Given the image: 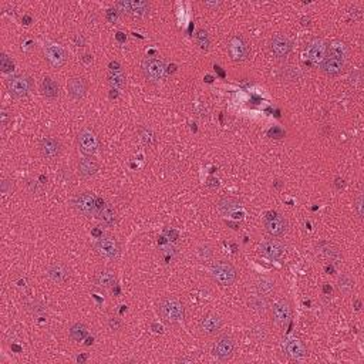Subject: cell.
Wrapping results in <instances>:
<instances>
[{
	"label": "cell",
	"instance_id": "6da1fadb",
	"mask_svg": "<svg viewBox=\"0 0 364 364\" xmlns=\"http://www.w3.org/2000/svg\"><path fill=\"white\" fill-rule=\"evenodd\" d=\"M159 313H161L162 318L165 322H168V323H176V322L184 320L185 309H184V304L178 299L165 297L159 303Z\"/></svg>",
	"mask_w": 364,
	"mask_h": 364
},
{
	"label": "cell",
	"instance_id": "7a4b0ae2",
	"mask_svg": "<svg viewBox=\"0 0 364 364\" xmlns=\"http://www.w3.org/2000/svg\"><path fill=\"white\" fill-rule=\"evenodd\" d=\"M211 276L220 286H231L236 281V269L231 263L219 260L211 266Z\"/></svg>",
	"mask_w": 364,
	"mask_h": 364
},
{
	"label": "cell",
	"instance_id": "3957f363",
	"mask_svg": "<svg viewBox=\"0 0 364 364\" xmlns=\"http://www.w3.org/2000/svg\"><path fill=\"white\" fill-rule=\"evenodd\" d=\"M143 73L147 81L150 83H158L165 76V63L158 57H145L143 60Z\"/></svg>",
	"mask_w": 364,
	"mask_h": 364
},
{
	"label": "cell",
	"instance_id": "277c9868",
	"mask_svg": "<svg viewBox=\"0 0 364 364\" xmlns=\"http://www.w3.org/2000/svg\"><path fill=\"white\" fill-rule=\"evenodd\" d=\"M8 87L10 94L15 99H23L33 88V80L26 74H16V76H12L9 78Z\"/></svg>",
	"mask_w": 364,
	"mask_h": 364
},
{
	"label": "cell",
	"instance_id": "5b68a950",
	"mask_svg": "<svg viewBox=\"0 0 364 364\" xmlns=\"http://www.w3.org/2000/svg\"><path fill=\"white\" fill-rule=\"evenodd\" d=\"M94 248H96L100 256L108 259V260H115L120 256V245L111 236H101V238H99V241L96 242Z\"/></svg>",
	"mask_w": 364,
	"mask_h": 364
},
{
	"label": "cell",
	"instance_id": "8992f818",
	"mask_svg": "<svg viewBox=\"0 0 364 364\" xmlns=\"http://www.w3.org/2000/svg\"><path fill=\"white\" fill-rule=\"evenodd\" d=\"M44 56L46 60L49 61V64L53 68H60L64 66V63L67 60V54L64 47L60 43L56 41H49L44 46Z\"/></svg>",
	"mask_w": 364,
	"mask_h": 364
},
{
	"label": "cell",
	"instance_id": "52a82bcc",
	"mask_svg": "<svg viewBox=\"0 0 364 364\" xmlns=\"http://www.w3.org/2000/svg\"><path fill=\"white\" fill-rule=\"evenodd\" d=\"M265 229L270 236H282L288 231V220L278 212H267L265 216Z\"/></svg>",
	"mask_w": 364,
	"mask_h": 364
},
{
	"label": "cell",
	"instance_id": "ba28073f",
	"mask_svg": "<svg viewBox=\"0 0 364 364\" xmlns=\"http://www.w3.org/2000/svg\"><path fill=\"white\" fill-rule=\"evenodd\" d=\"M96 199L97 198H94V195H91L90 192H83V194H78L74 197L73 206L76 208L77 212H80L84 216H93L97 209Z\"/></svg>",
	"mask_w": 364,
	"mask_h": 364
},
{
	"label": "cell",
	"instance_id": "9c48e42d",
	"mask_svg": "<svg viewBox=\"0 0 364 364\" xmlns=\"http://www.w3.org/2000/svg\"><path fill=\"white\" fill-rule=\"evenodd\" d=\"M229 54L234 61H243L246 60V57L249 56V46L246 43V40L241 36H235L229 40L228 43Z\"/></svg>",
	"mask_w": 364,
	"mask_h": 364
},
{
	"label": "cell",
	"instance_id": "30bf717a",
	"mask_svg": "<svg viewBox=\"0 0 364 364\" xmlns=\"http://www.w3.org/2000/svg\"><path fill=\"white\" fill-rule=\"evenodd\" d=\"M78 148L85 157H93L97 151V136L91 129H83L78 134Z\"/></svg>",
	"mask_w": 364,
	"mask_h": 364
},
{
	"label": "cell",
	"instance_id": "8fae6325",
	"mask_svg": "<svg viewBox=\"0 0 364 364\" xmlns=\"http://www.w3.org/2000/svg\"><path fill=\"white\" fill-rule=\"evenodd\" d=\"M234 350H235V343H234V340H232L229 336H222V337H219L218 341L215 343L212 353L216 358H219L222 361H226V360H229V358L232 357Z\"/></svg>",
	"mask_w": 364,
	"mask_h": 364
},
{
	"label": "cell",
	"instance_id": "7c38bea8",
	"mask_svg": "<svg viewBox=\"0 0 364 364\" xmlns=\"http://www.w3.org/2000/svg\"><path fill=\"white\" fill-rule=\"evenodd\" d=\"M273 320L278 326H286L289 322H290V317H292V307H290V303L288 300H279L278 303L273 304Z\"/></svg>",
	"mask_w": 364,
	"mask_h": 364
},
{
	"label": "cell",
	"instance_id": "4fadbf2b",
	"mask_svg": "<svg viewBox=\"0 0 364 364\" xmlns=\"http://www.w3.org/2000/svg\"><path fill=\"white\" fill-rule=\"evenodd\" d=\"M40 152L41 155L47 159H56L61 152V144L57 138L53 136H44L40 141Z\"/></svg>",
	"mask_w": 364,
	"mask_h": 364
},
{
	"label": "cell",
	"instance_id": "5bb4252c",
	"mask_svg": "<svg viewBox=\"0 0 364 364\" xmlns=\"http://www.w3.org/2000/svg\"><path fill=\"white\" fill-rule=\"evenodd\" d=\"M320 68L327 76H339L344 70V60L337 59V57H332V56H327L320 63Z\"/></svg>",
	"mask_w": 364,
	"mask_h": 364
},
{
	"label": "cell",
	"instance_id": "9a60e30c",
	"mask_svg": "<svg viewBox=\"0 0 364 364\" xmlns=\"http://www.w3.org/2000/svg\"><path fill=\"white\" fill-rule=\"evenodd\" d=\"M292 50V43L286 36L283 34H276L272 38V52L278 59H285L288 57Z\"/></svg>",
	"mask_w": 364,
	"mask_h": 364
},
{
	"label": "cell",
	"instance_id": "2e32d148",
	"mask_svg": "<svg viewBox=\"0 0 364 364\" xmlns=\"http://www.w3.org/2000/svg\"><path fill=\"white\" fill-rule=\"evenodd\" d=\"M220 327H222V318L218 314H213V313L204 316L201 323H199V330L206 336L215 334L218 330H220Z\"/></svg>",
	"mask_w": 364,
	"mask_h": 364
},
{
	"label": "cell",
	"instance_id": "e0dca14e",
	"mask_svg": "<svg viewBox=\"0 0 364 364\" xmlns=\"http://www.w3.org/2000/svg\"><path fill=\"white\" fill-rule=\"evenodd\" d=\"M262 253L265 255L267 259H272V260H278L283 256L285 253V246L283 243L276 241V239H269L262 243Z\"/></svg>",
	"mask_w": 364,
	"mask_h": 364
},
{
	"label": "cell",
	"instance_id": "ac0fdd59",
	"mask_svg": "<svg viewBox=\"0 0 364 364\" xmlns=\"http://www.w3.org/2000/svg\"><path fill=\"white\" fill-rule=\"evenodd\" d=\"M306 53H307V59L313 63H322V60L326 57V46L322 40H313L307 44L306 49Z\"/></svg>",
	"mask_w": 364,
	"mask_h": 364
},
{
	"label": "cell",
	"instance_id": "d6986e66",
	"mask_svg": "<svg viewBox=\"0 0 364 364\" xmlns=\"http://www.w3.org/2000/svg\"><path fill=\"white\" fill-rule=\"evenodd\" d=\"M283 349L289 357H292L295 360L303 358L306 356V349H304L303 343L297 339H288L283 344Z\"/></svg>",
	"mask_w": 364,
	"mask_h": 364
},
{
	"label": "cell",
	"instance_id": "ffe728a7",
	"mask_svg": "<svg viewBox=\"0 0 364 364\" xmlns=\"http://www.w3.org/2000/svg\"><path fill=\"white\" fill-rule=\"evenodd\" d=\"M68 94L74 100H81L87 93V83L81 77H74L67 83Z\"/></svg>",
	"mask_w": 364,
	"mask_h": 364
},
{
	"label": "cell",
	"instance_id": "44dd1931",
	"mask_svg": "<svg viewBox=\"0 0 364 364\" xmlns=\"http://www.w3.org/2000/svg\"><path fill=\"white\" fill-rule=\"evenodd\" d=\"M47 276L54 283H63L68 278V269L63 263H54L47 269Z\"/></svg>",
	"mask_w": 364,
	"mask_h": 364
},
{
	"label": "cell",
	"instance_id": "7402d4cb",
	"mask_svg": "<svg viewBox=\"0 0 364 364\" xmlns=\"http://www.w3.org/2000/svg\"><path fill=\"white\" fill-rule=\"evenodd\" d=\"M99 169V162L93 157H84L78 162V172L84 178H88L91 175H94Z\"/></svg>",
	"mask_w": 364,
	"mask_h": 364
},
{
	"label": "cell",
	"instance_id": "603a6c76",
	"mask_svg": "<svg viewBox=\"0 0 364 364\" xmlns=\"http://www.w3.org/2000/svg\"><path fill=\"white\" fill-rule=\"evenodd\" d=\"M218 209L222 215H236L238 211L241 209V204L235 198L225 197L218 202Z\"/></svg>",
	"mask_w": 364,
	"mask_h": 364
},
{
	"label": "cell",
	"instance_id": "cb8c5ba5",
	"mask_svg": "<svg viewBox=\"0 0 364 364\" xmlns=\"http://www.w3.org/2000/svg\"><path fill=\"white\" fill-rule=\"evenodd\" d=\"M115 281H117V278H115V273L113 270H100V272L96 273V276H94V283L99 286V288H111L115 285Z\"/></svg>",
	"mask_w": 364,
	"mask_h": 364
},
{
	"label": "cell",
	"instance_id": "d4e9b609",
	"mask_svg": "<svg viewBox=\"0 0 364 364\" xmlns=\"http://www.w3.org/2000/svg\"><path fill=\"white\" fill-rule=\"evenodd\" d=\"M275 289H276V285H275V281L270 279V278L262 276V278H259L258 282H256V290H258V295L269 297V296L275 293Z\"/></svg>",
	"mask_w": 364,
	"mask_h": 364
},
{
	"label": "cell",
	"instance_id": "484cf974",
	"mask_svg": "<svg viewBox=\"0 0 364 364\" xmlns=\"http://www.w3.org/2000/svg\"><path fill=\"white\" fill-rule=\"evenodd\" d=\"M99 219L107 226H113L117 223V212L111 205H104L99 211Z\"/></svg>",
	"mask_w": 364,
	"mask_h": 364
},
{
	"label": "cell",
	"instance_id": "4316f807",
	"mask_svg": "<svg viewBox=\"0 0 364 364\" xmlns=\"http://www.w3.org/2000/svg\"><path fill=\"white\" fill-rule=\"evenodd\" d=\"M40 91H41V94L47 97V99H56L57 96H59V84L54 81L53 78H50V77H46L44 80H43V83L40 85Z\"/></svg>",
	"mask_w": 364,
	"mask_h": 364
},
{
	"label": "cell",
	"instance_id": "83f0119b",
	"mask_svg": "<svg viewBox=\"0 0 364 364\" xmlns=\"http://www.w3.org/2000/svg\"><path fill=\"white\" fill-rule=\"evenodd\" d=\"M347 54H349V49H347V46L344 44L343 41L336 40V41H332V43L329 44V56L344 60V59L347 57Z\"/></svg>",
	"mask_w": 364,
	"mask_h": 364
},
{
	"label": "cell",
	"instance_id": "f1b7e54d",
	"mask_svg": "<svg viewBox=\"0 0 364 364\" xmlns=\"http://www.w3.org/2000/svg\"><path fill=\"white\" fill-rule=\"evenodd\" d=\"M150 12V5L144 2V0H135L131 2V16L135 17H143Z\"/></svg>",
	"mask_w": 364,
	"mask_h": 364
},
{
	"label": "cell",
	"instance_id": "f546056e",
	"mask_svg": "<svg viewBox=\"0 0 364 364\" xmlns=\"http://www.w3.org/2000/svg\"><path fill=\"white\" fill-rule=\"evenodd\" d=\"M108 84L113 87V88H122L125 85V76L122 74L121 70L118 71H111L108 73Z\"/></svg>",
	"mask_w": 364,
	"mask_h": 364
},
{
	"label": "cell",
	"instance_id": "4dcf8cb0",
	"mask_svg": "<svg viewBox=\"0 0 364 364\" xmlns=\"http://www.w3.org/2000/svg\"><path fill=\"white\" fill-rule=\"evenodd\" d=\"M88 330H87V326L83 325V323H76L74 326L70 329V339L74 341H81L87 336Z\"/></svg>",
	"mask_w": 364,
	"mask_h": 364
},
{
	"label": "cell",
	"instance_id": "1f68e13d",
	"mask_svg": "<svg viewBox=\"0 0 364 364\" xmlns=\"http://www.w3.org/2000/svg\"><path fill=\"white\" fill-rule=\"evenodd\" d=\"M250 307L255 311H258V313H265V311L267 310V307H269V304H267V300H266L265 296L258 295L253 296V297L250 299Z\"/></svg>",
	"mask_w": 364,
	"mask_h": 364
},
{
	"label": "cell",
	"instance_id": "d6a6232c",
	"mask_svg": "<svg viewBox=\"0 0 364 364\" xmlns=\"http://www.w3.org/2000/svg\"><path fill=\"white\" fill-rule=\"evenodd\" d=\"M339 289H340L341 293H344V295H349L350 292L354 289V281L351 279V276L349 275H341L340 278H339Z\"/></svg>",
	"mask_w": 364,
	"mask_h": 364
},
{
	"label": "cell",
	"instance_id": "836d02e7",
	"mask_svg": "<svg viewBox=\"0 0 364 364\" xmlns=\"http://www.w3.org/2000/svg\"><path fill=\"white\" fill-rule=\"evenodd\" d=\"M197 255H198V259L201 260V262H208V260H211L213 255V249L211 245H208V243H204V245H201L197 250Z\"/></svg>",
	"mask_w": 364,
	"mask_h": 364
},
{
	"label": "cell",
	"instance_id": "e575fe53",
	"mask_svg": "<svg viewBox=\"0 0 364 364\" xmlns=\"http://www.w3.org/2000/svg\"><path fill=\"white\" fill-rule=\"evenodd\" d=\"M195 40H197L198 46H199L202 50H208V49H209L211 40H209V34H208V31L206 30L199 29V30L197 31V34H195Z\"/></svg>",
	"mask_w": 364,
	"mask_h": 364
},
{
	"label": "cell",
	"instance_id": "d590c367",
	"mask_svg": "<svg viewBox=\"0 0 364 364\" xmlns=\"http://www.w3.org/2000/svg\"><path fill=\"white\" fill-rule=\"evenodd\" d=\"M0 68H2L3 73H10V71L15 70V63L8 54L2 53V56H0Z\"/></svg>",
	"mask_w": 364,
	"mask_h": 364
},
{
	"label": "cell",
	"instance_id": "8d00e7d4",
	"mask_svg": "<svg viewBox=\"0 0 364 364\" xmlns=\"http://www.w3.org/2000/svg\"><path fill=\"white\" fill-rule=\"evenodd\" d=\"M322 253H323L327 259H332V260L340 258V250L337 249L334 245H326V246L322 249Z\"/></svg>",
	"mask_w": 364,
	"mask_h": 364
},
{
	"label": "cell",
	"instance_id": "74e56055",
	"mask_svg": "<svg viewBox=\"0 0 364 364\" xmlns=\"http://www.w3.org/2000/svg\"><path fill=\"white\" fill-rule=\"evenodd\" d=\"M140 136L145 145H151L154 143V132L148 127H141L140 128Z\"/></svg>",
	"mask_w": 364,
	"mask_h": 364
},
{
	"label": "cell",
	"instance_id": "f35d334b",
	"mask_svg": "<svg viewBox=\"0 0 364 364\" xmlns=\"http://www.w3.org/2000/svg\"><path fill=\"white\" fill-rule=\"evenodd\" d=\"M267 136H270V138H275V140H281L285 136V131L281 128V127H272V128L267 131Z\"/></svg>",
	"mask_w": 364,
	"mask_h": 364
},
{
	"label": "cell",
	"instance_id": "ab89813d",
	"mask_svg": "<svg viewBox=\"0 0 364 364\" xmlns=\"http://www.w3.org/2000/svg\"><path fill=\"white\" fill-rule=\"evenodd\" d=\"M253 336L256 337V340H263L266 336V329L265 326L262 325H258V326L253 327Z\"/></svg>",
	"mask_w": 364,
	"mask_h": 364
},
{
	"label": "cell",
	"instance_id": "60d3db41",
	"mask_svg": "<svg viewBox=\"0 0 364 364\" xmlns=\"http://www.w3.org/2000/svg\"><path fill=\"white\" fill-rule=\"evenodd\" d=\"M117 19H118V12H117V9L115 8H111L107 10V20L111 23H115L117 22Z\"/></svg>",
	"mask_w": 364,
	"mask_h": 364
},
{
	"label": "cell",
	"instance_id": "b9f144b4",
	"mask_svg": "<svg viewBox=\"0 0 364 364\" xmlns=\"http://www.w3.org/2000/svg\"><path fill=\"white\" fill-rule=\"evenodd\" d=\"M356 209L358 216H363V195L360 194L356 199Z\"/></svg>",
	"mask_w": 364,
	"mask_h": 364
},
{
	"label": "cell",
	"instance_id": "7bdbcfd3",
	"mask_svg": "<svg viewBox=\"0 0 364 364\" xmlns=\"http://www.w3.org/2000/svg\"><path fill=\"white\" fill-rule=\"evenodd\" d=\"M108 325H110V329H111V330H118V329L121 327V320L117 317H111L110 318V322H108Z\"/></svg>",
	"mask_w": 364,
	"mask_h": 364
},
{
	"label": "cell",
	"instance_id": "ee69618b",
	"mask_svg": "<svg viewBox=\"0 0 364 364\" xmlns=\"http://www.w3.org/2000/svg\"><path fill=\"white\" fill-rule=\"evenodd\" d=\"M206 187H208V188H218V187H219V181H218L216 178H209V179L206 181Z\"/></svg>",
	"mask_w": 364,
	"mask_h": 364
},
{
	"label": "cell",
	"instance_id": "f6af8a7d",
	"mask_svg": "<svg viewBox=\"0 0 364 364\" xmlns=\"http://www.w3.org/2000/svg\"><path fill=\"white\" fill-rule=\"evenodd\" d=\"M2 124H3V127L8 125V113H6L5 110L2 111Z\"/></svg>",
	"mask_w": 364,
	"mask_h": 364
},
{
	"label": "cell",
	"instance_id": "bcb514c9",
	"mask_svg": "<svg viewBox=\"0 0 364 364\" xmlns=\"http://www.w3.org/2000/svg\"><path fill=\"white\" fill-rule=\"evenodd\" d=\"M206 8H218L220 6V2H216V3H209V2H205L204 3Z\"/></svg>",
	"mask_w": 364,
	"mask_h": 364
},
{
	"label": "cell",
	"instance_id": "7dc6e473",
	"mask_svg": "<svg viewBox=\"0 0 364 364\" xmlns=\"http://www.w3.org/2000/svg\"><path fill=\"white\" fill-rule=\"evenodd\" d=\"M76 43H77V44H78V46H80V47H81V46H84V38H83V36H77V37H76Z\"/></svg>",
	"mask_w": 364,
	"mask_h": 364
},
{
	"label": "cell",
	"instance_id": "c3c4849f",
	"mask_svg": "<svg viewBox=\"0 0 364 364\" xmlns=\"http://www.w3.org/2000/svg\"><path fill=\"white\" fill-rule=\"evenodd\" d=\"M325 292H326V293L332 292V288H329V286H325Z\"/></svg>",
	"mask_w": 364,
	"mask_h": 364
},
{
	"label": "cell",
	"instance_id": "681fc988",
	"mask_svg": "<svg viewBox=\"0 0 364 364\" xmlns=\"http://www.w3.org/2000/svg\"><path fill=\"white\" fill-rule=\"evenodd\" d=\"M360 309V302H356V310H358Z\"/></svg>",
	"mask_w": 364,
	"mask_h": 364
}]
</instances>
